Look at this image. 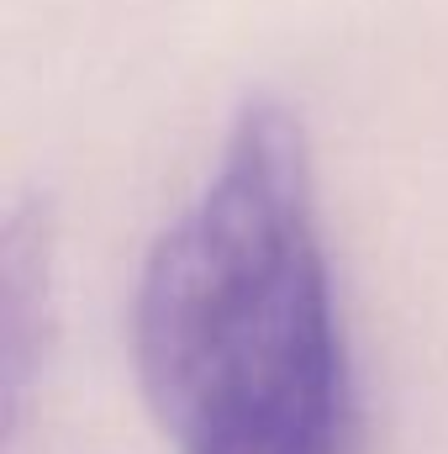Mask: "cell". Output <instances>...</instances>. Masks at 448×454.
Segmentation results:
<instances>
[{"instance_id":"6da1fadb","label":"cell","mask_w":448,"mask_h":454,"mask_svg":"<svg viewBox=\"0 0 448 454\" xmlns=\"http://www.w3.org/2000/svg\"><path fill=\"white\" fill-rule=\"evenodd\" d=\"M132 359L174 454H364L312 159L274 96L243 101L212 180L158 232Z\"/></svg>"},{"instance_id":"7a4b0ae2","label":"cell","mask_w":448,"mask_h":454,"mask_svg":"<svg viewBox=\"0 0 448 454\" xmlns=\"http://www.w3.org/2000/svg\"><path fill=\"white\" fill-rule=\"evenodd\" d=\"M0 348H5V418L16 428L21 402H27V375L32 359L42 354V328L37 317L48 312V232L37 212H11L5 227V291H0Z\"/></svg>"}]
</instances>
